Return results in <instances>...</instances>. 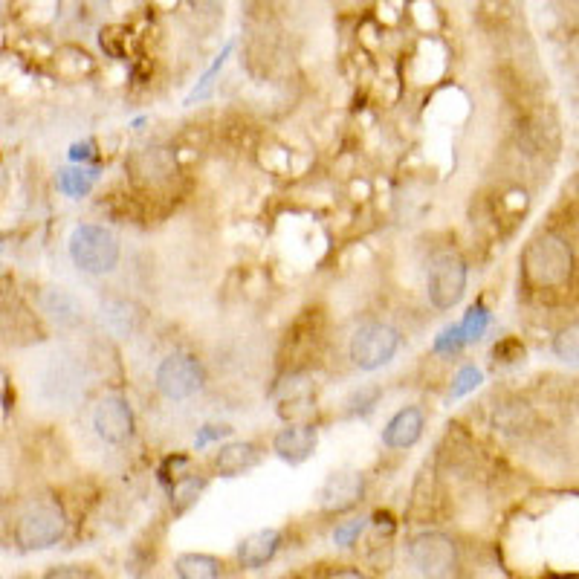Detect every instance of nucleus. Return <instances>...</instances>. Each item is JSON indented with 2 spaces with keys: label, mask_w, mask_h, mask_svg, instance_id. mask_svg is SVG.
<instances>
[{
  "label": "nucleus",
  "mask_w": 579,
  "mask_h": 579,
  "mask_svg": "<svg viewBox=\"0 0 579 579\" xmlns=\"http://www.w3.org/2000/svg\"><path fill=\"white\" fill-rule=\"evenodd\" d=\"M377 400H380V388H362V391H357L351 397V412L368 414L377 406Z\"/></svg>",
  "instance_id": "nucleus-26"
},
{
  "label": "nucleus",
  "mask_w": 579,
  "mask_h": 579,
  "mask_svg": "<svg viewBox=\"0 0 579 579\" xmlns=\"http://www.w3.org/2000/svg\"><path fill=\"white\" fill-rule=\"evenodd\" d=\"M429 302L438 310H452L467 293V264L458 252L443 249L429 261Z\"/></svg>",
  "instance_id": "nucleus-3"
},
{
  "label": "nucleus",
  "mask_w": 579,
  "mask_h": 579,
  "mask_svg": "<svg viewBox=\"0 0 579 579\" xmlns=\"http://www.w3.org/2000/svg\"><path fill=\"white\" fill-rule=\"evenodd\" d=\"M316 426H307V423H293V426H284L273 441V449L281 461L287 464H304L313 449H316Z\"/></svg>",
  "instance_id": "nucleus-10"
},
{
  "label": "nucleus",
  "mask_w": 579,
  "mask_h": 579,
  "mask_svg": "<svg viewBox=\"0 0 579 579\" xmlns=\"http://www.w3.org/2000/svg\"><path fill=\"white\" fill-rule=\"evenodd\" d=\"M93 429L96 435L111 446H122L134 435V412L125 397H105L99 400L93 412Z\"/></svg>",
  "instance_id": "nucleus-8"
},
{
  "label": "nucleus",
  "mask_w": 579,
  "mask_h": 579,
  "mask_svg": "<svg viewBox=\"0 0 579 579\" xmlns=\"http://www.w3.org/2000/svg\"><path fill=\"white\" fill-rule=\"evenodd\" d=\"M553 354L562 359V362L579 365V322L562 328V331L553 336Z\"/></svg>",
  "instance_id": "nucleus-19"
},
{
  "label": "nucleus",
  "mask_w": 579,
  "mask_h": 579,
  "mask_svg": "<svg viewBox=\"0 0 579 579\" xmlns=\"http://www.w3.org/2000/svg\"><path fill=\"white\" fill-rule=\"evenodd\" d=\"M365 496V478L357 469H345V472H333L331 478L322 484L319 490V504L325 513H345L354 510Z\"/></svg>",
  "instance_id": "nucleus-9"
},
{
  "label": "nucleus",
  "mask_w": 579,
  "mask_h": 579,
  "mask_svg": "<svg viewBox=\"0 0 579 579\" xmlns=\"http://www.w3.org/2000/svg\"><path fill=\"white\" fill-rule=\"evenodd\" d=\"M119 255H122L119 241L105 226L84 223V226H76L70 235V258L82 273H90V276L113 273L119 264Z\"/></svg>",
  "instance_id": "nucleus-2"
},
{
  "label": "nucleus",
  "mask_w": 579,
  "mask_h": 579,
  "mask_svg": "<svg viewBox=\"0 0 579 579\" xmlns=\"http://www.w3.org/2000/svg\"><path fill=\"white\" fill-rule=\"evenodd\" d=\"M206 383L203 362L192 354H168L157 368V388L166 400L183 403Z\"/></svg>",
  "instance_id": "nucleus-6"
},
{
  "label": "nucleus",
  "mask_w": 579,
  "mask_h": 579,
  "mask_svg": "<svg viewBox=\"0 0 579 579\" xmlns=\"http://www.w3.org/2000/svg\"><path fill=\"white\" fill-rule=\"evenodd\" d=\"M90 157V142H84V145H73V151H70V160H87Z\"/></svg>",
  "instance_id": "nucleus-30"
},
{
  "label": "nucleus",
  "mask_w": 579,
  "mask_h": 579,
  "mask_svg": "<svg viewBox=\"0 0 579 579\" xmlns=\"http://www.w3.org/2000/svg\"><path fill=\"white\" fill-rule=\"evenodd\" d=\"M368 522H371V519H365V516L351 519V522H342L336 530H333V542H336L339 548H351V545L359 539V533L368 527Z\"/></svg>",
  "instance_id": "nucleus-24"
},
{
  "label": "nucleus",
  "mask_w": 579,
  "mask_h": 579,
  "mask_svg": "<svg viewBox=\"0 0 579 579\" xmlns=\"http://www.w3.org/2000/svg\"><path fill=\"white\" fill-rule=\"evenodd\" d=\"M67 522L58 504H35L15 524V542L24 551H47L64 536Z\"/></svg>",
  "instance_id": "nucleus-4"
},
{
  "label": "nucleus",
  "mask_w": 579,
  "mask_h": 579,
  "mask_svg": "<svg viewBox=\"0 0 579 579\" xmlns=\"http://www.w3.org/2000/svg\"><path fill=\"white\" fill-rule=\"evenodd\" d=\"M41 307H44V313H47L56 325H61V328H79V325H82V302H79L73 293L61 290V287L47 290V293L41 296Z\"/></svg>",
  "instance_id": "nucleus-14"
},
{
  "label": "nucleus",
  "mask_w": 579,
  "mask_h": 579,
  "mask_svg": "<svg viewBox=\"0 0 579 579\" xmlns=\"http://www.w3.org/2000/svg\"><path fill=\"white\" fill-rule=\"evenodd\" d=\"M400 351V333L383 322L362 325L351 339V359L359 371H377Z\"/></svg>",
  "instance_id": "nucleus-5"
},
{
  "label": "nucleus",
  "mask_w": 579,
  "mask_h": 579,
  "mask_svg": "<svg viewBox=\"0 0 579 579\" xmlns=\"http://www.w3.org/2000/svg\"><path fill=\"white\" fill-rule=\"evenodd\" d=\"M530 412L522 406H504L496 414V426L501 432H524V426H530Z\"/></svg>",
  "instance_id": "nucleus-22"
},
{
  "label": "nucleus",
  "mask_w": 579,
  "mask_h": 579,
  "mask_svg": "<svg viewBox=\"0 0 579 579\" xmlns=\"http://www.w3.org/2000/svg\"><path fill=\"white\" fill-rule=\"evenodd\" d=\"M281 548V533L273 530V527H267V530H255V533H249L247 539H241V545H238V562L249 568V571H258V568H264L267 562H273V556Z\"/></svg>",
  "instance_id": "nucleus-11"
},
{
  "label": "nucleus",
  "mask_w": 579,
  "mask_h": 579,
  "mask_svg": "<svg viewBox=\"0 0 579 579\" xmlns=\"http://www.w3.org/2000/svg\"><path fill=\"white\" fill-rule=\"evenodd\" d=\"M409 556L423 577H452V574H458V565H461L458 545L449 536L435 533V530L414 536L412 545H409Z\"/></svg>",
  "instance_id": "nucleus-7"
},
{
  "label": "nucleus",
  "mask_w": 579,
  "mask_h": 579,
  "mask_svg": "<svg viewBox=\"0 0 579 579\" xmlns=\"http://www.w3.org/2000/svg\"><path fill=\"white\" fill-rule=\"evenodd\" d=\"M58 192L79 200V197H87L93 183H96V171H87V168H64L58 171Z\"/></svg>",
  "instance_id": "nucleus-16"
},
{
  "label": "nucleus",
  "mask_w": 579,
  "mask_h": 579,
  "mask_svg": "<svg viewBox=\"0 0 579 579\" xmlns=\"http://www.w3.org/2000/svg\"><path fill=\"white\" fill-rule=\"evenodd\" d=\"M496 362L501 359V362H519V359H524V345L519 342V339H504L501 345H496Z\"/></svg>",
  "instance_id": "nucleus-27"
},
{
  "label": "nucleus",
  "mask_w": 579,
  "mask_h": 579,
  "mask_svg": "<svg viewBox=\"0 0 579 579\" xmlns=\"http://www.w3.org/2000/svg\"><path fill=\"white\" fill-rule=\"evenodd\" d=\"M174 571L183 579H218L223 574V565L209 553H183L177 556Z\"/></svg>",
  "instance_id": "nucleus-15"
},
{
  "label": "nucleus",
  "mask_w": 579,
  "mask_h": 579,
  "mask_svg": "<svg viewBox=\"0 0 579 579\" xmlns=\"http://www.w3.org/2000/svg\"><path fill=\"white\" fill-rule=\"evenodd\" d=\"M423 426H426V417H423V412L417 406L400 409L388 420L386 432H383V443H386L388 449H409V446L420 441Z\"/></svg>",
  "instance_id": "nucleus-12"
},
{
  "label": "nucleus",
  "mask_w": 579,
  "mask_h": 579,
  "mask_svg": "<svg viewBox=\"0 0 579 579\" xmlns=\"http://www.w3.org/2000/svg\"><path fill=\"white\" fill-rule=\"evenodd\" d=\"M258 461H261V455H258L255 443L235 441L221 446V452L215 455V469L223 478H238L252 467H258Z\"/></svg>",
  "instance_id": "nucleus-13"
},
{
  "label": "nucleus",
  "mask_w": 579,
  "mask_h": 579,
  "mask_svg": "<svg viewBox=\"0 0 579 579\" xmlns=\"http://www.w3.org/2000/svg\"><path fill=\"white\" fill-rule=\"evenodd\" d=\"M522 267L524 278L533 290H559L568 284L571 270H574L571 244L556 232H545L527 244L522 255Z\"/></svg>",
  "instance_id": "nucleus-1"
},
{
  "label": "nucleus",
  "mask_w": 579,
  "mask_h": 579,
  "mask_svg": "<svg viewBox=\"0 0 579 579\" xmlns=\"http://www.w3.org/2000/svg\"><path fill=\"white\" fill-rule=\"evenodd\" d=\"M203 490H206V481H203V478H197V475H183V478H177V481H174V490H171L177 513L189 510L194 501L200 498Z\"/></svg>",
  "instance_id": "nucleus-18"
},
{
  "label": "nucleus",
  "mask_w": 579,
  "mask_h": 579,
  "mask_svg": "<svg viewBox=\"0 0 579 579\" xmlns=\"http://www.w3.org/2000/svg\"><path fill=\"white\" fill-rule=\"evenodd\" d=\"M484 383V374H481V368H475V365H467V368H461L458 371V377H455V383H452V391H449V397L452 400H458V397H467L469 391H475V388Z\"/></svg>",
  "instance_id": "nucleus-23"
},
{
  "label": "nucleus",
  "mask_w": 579,
  "mask_h": 579,
  "mask_svg": "<svg viewBox=\"0 0 579 579\" xmlns=\"http://www.w3.org/2000/svg\"><path fill=\"white\" fill-rule=\"evenodd\" d=\"M232 429L229 426H203V432L197 435V441H194V446L200 449V446H206L209 441H218V438H226Z\"/></svg>",
  "instance_id": "nucleus-28"
},
{
  "label": "nucleus",
  "mask_w": 579,
  "mask_h": 579,
  "mask_svg": "<svg viewBox=\"0 0 579 579\" xmlns=\"http://www.w3.org/2000/svg\"><path fill=\"white\" fill-rule=\"evenodd\" d=\"M102 322L113 336H128L137 325V313L128 302H111L102 307Z\"/></svg>",
  "instance_id": "nucleus-17"
},
{
  "label": "nucleus",
  "mask_w": 579,
  "mask_h": 579,
  "mask_svg": "<svg viewBox=\"0 0 579 579\" xmlns=\"http://www.w3.org/2000/svg\"><path fill=\"white\" fill-rule=\"evenodd\" d=\"M461 345H467V339H464V331H461V325H458V328H446V331L438 336L435 351H438V354H455Z\"/></svg>",
  "instance_id": "nucleus-25"
},
{
  "label": "nucleus",
  "mask_w": 579,
  "mask_h": 579,
  "mask_svg": "<svg viewBox=\"0 0 579 579\" xmlns=\"http://www.w3.org/2000/svg\"><path fill=\"white\" fill-rule=\"evenodd\" d=\"M189 3H192V9H197V12H209V9H215L218 0H189Z\"/></svg>",
  "instance_id": "nucleus-31"
},
{
  "label": "nucleus",
  "mask_w": 579,
  "mask_h": 579,
  "mask_svg": "<svg viewBox=\"0 0 579 579\" xmlns=\"http://www.w3.org/2000/svg\"><path fill=\"white\" fill-rule=\"evenodd\" d=\"M487 328H490V313H487V307H484V304L469 307L467 319L461 322L464 339H467V342H475V339H481V336H484Z\"/></svg>",
  "instance_id": "nucleus-21"
},
{
  "label": "nucleus",
  "mask_w": 579,
  "mask_h": 579,
  "mask_svg": "<svg viewBox=\"0 0 579 579\" xmlns=\"http://www.w3.org/2000/svg\"><path fill=\"white\" fill-rule=\"evenodd\" d=\"M232 50H235V44H226L223 47V53L218 58H215V64L203 73V79L197 82V87H194L192 93L186 96V105H194V102H200V99H206L209 93H212V84H215V79L221 76V70H223V64H226V58L232 56Z\"/></svg>",
  "instance_id": "nucleus-20"
},
{
  "label": "nucleus",
  "mask_w": 579,
  "mask_h": 579,
  "mask_svg": "<svg viewBox=\"0 0 579 579\" xmlns=\"http://www.w3.org/2000/svg\"><path fill=\"white\" fill-rule=\"evenodd\" d=\"M47 577H90V571H82V568H76V565H64V568L50 571Z\"/></svg>",
  "instance_id": "nucleus-29"
}]
</instances>
